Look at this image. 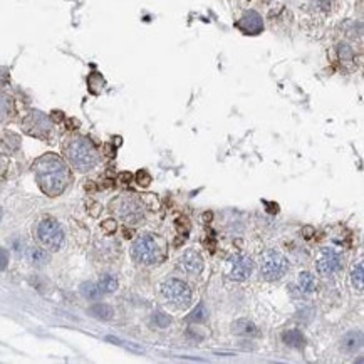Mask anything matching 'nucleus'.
Listing matches in <instances>:
<instances>
[{
  "instance_id": "nucleus-22",
  "label": "nucleus",
  "mask_w": 364,
  "mask_h": 364,
  "mask_svg": "<svg viewBox=\"0 0 364 364\" xmlns=\"http://www.w3.org/2000/svg\"><path fill=\"white\" fill-rule=\"evenodd\" d=\"M14 113V103L7 94L0 93V119L9 118L10 114Z\"/></svg>"
},
{
  "instance_id": "nucleus-4",
  "label": "nucleus",
  "mask_w": 364,
  "mask_h": 364,
  "mask_svg": "<svg viewBox=\"0 0 364 364\" xmlns=\"http://www.w3.org/2000/svg\"><path fill=\"white\" fill-rule=\"evenodd\" d=\"M161 295L176 309H187L192 304V289L180 279H168L160 287Z\"/></svg>"
},
{
  "instance_id": "nucleus-16",
  "label": "nucleus",
  "mask_w": 364,
  "mask_h": 364,
  "mask_svg": "<svg viewBox=\"0 0 364 364\" xmlns=\"http://www.w3.org/2000/svg\"><path fill=\"white\" fill-rule=\"evenodd\" d=\"M27 258L29 262L35 267H42L49 262V254L42 249H29L27 250Z\"/></svg>"
},
{
  "instance_id": "nucleus-28",
  "label": "nucleus",
  "mask_w": 364,
  "mask_h": 364,
  "mask_svg": "<svg viewBox=\"0 0 364 364\" xmlns=\"http://www.w3.org/2000/svg\"><path fill=\"white\" fill-rule=\"evenodd\" d=\"M9 263V254L4 249H0V270H5Z\"/></svg>"
},
{
  "instance_id": "nucleus-15",
  "label": "nucleus",
  "mask_w": 364,
  "mask_h": 364,
  "mask_svg": "<svg viewBox=\"0 0 364 364\" xmlns=\"http://www.w3.org/2000/svg\"><path fill=\"white\" fill-rule=\"evenodd\" d=\"M89 314H91L93 317L101 319V321H109L114 315L113 309H111L108 304H94V305H91V307H89Z\"/></svg>"
},
{
  "instance_id": "nucleus-9",
  "label": "nucleus",
  "mask_w": 364,
  "mask_h": 364,
  "mask_svg": "<svg viewBox=\"0 0 364 364\" xmlns=\"http://www.w3.org/2000/svg\"><path fill=\"white\" fill-rule=\"evenodd\" d=\"M24 129L27 131L29 134L37 136V138H46L51 131V121L46 114L39 113V111H34L30 113L24 121Z\"/></svg>"
},
{
  "instance_id": "nucleus-20",
  "label": "nucleus",
  "mask_w": 364,
  "mask_h": 364,
  "mask_svg": "<svg viewBox=\"0 0 364 364\" xmlns=\"http://www.w3.org/2000/svg\"><path fill=\"white\" fill-rule=\"evenodd\" d=\"M234 332L237 334H242V336H255L257 334V328L254 323H250V321L247 319H240L237 321L234 324Z\"/></svg>"
},
{
  "instance_id": "nucleus-12",
  "label": "nucleus",
  "mask_w": 364,
  "mask_h": 364,
  "mask_svg": "<svg viewBox=\"0 0 364 364\" xmlns=\"http://www.w3.org/2000/svg\"><path fill=\"white\" fill-rule=\"evenodd\" d=\"M121 217L124 218L126 223H140L141 220H143V207L134 202V200H126L123 203V207H121Z\"/></svg>"
},
{
  "instance_id": "nucleus-8",
  "label": "nucleus",
  "mask_w": 364,
  "mask_h": 364,
  "mask_svg": "<svg viewBox=\"0 0 364 364\" xmlns=\"http://www.w3.org/2000/svg\"><path fill=\"white\" fill-rule=\"evenodd\" d=\"M226 272H229L230 279L244 282L252 276V272H254V262H252V258L249 255H235L229 258V268H226Z\"/></svg>"
},
{
  "instance_id": "nucleus-11",
  "label": "nucleus",
  "mask_w": 364,
  "mask_h": 364,
  "mask_svg": "<svg viewBox=\"0 0 364 364\" xmlns=\"http://www.w3.org/2000/svg\"><path fill=\"white\" fill-rule=\"evenodd\" d=\"M180 265L190 276H200L203 272V258L193 249H187L180 258Z\"/></svg>"
},
{
  "instance_id": "nucleus-18",
  "label": "nucleus",
  "mask_w": 364,
  "mask_h": 364,
  "mask_svg": "<svg viewBox=\"0 0 364 364\" xmlns=\"http://www.w3.org/2000/svg\"><path fill=\"white\" fill-rule=\"evenodd\" d=\"M299 287L304 294H312L315 291V279L312 274L300 272L299 274Z\"/></svg>"
},
{
  "instance_id": "nucleus-7",
  "label": "nucleus",
  "mask_w": 364,
  "mask_h": 364,
  "mask_svg": "<svg viewBox=\"0 0 364 364\" xmlns=\"http://www.w3.org/2000/svg\"><path fill=\"white\" fill-rule=\"evenodd\" d=\"M342 267H344V260L332 249H323L315 258V268H317L319 276H323L324 279L334 277L336 274L342 270Z\"/></svg>"
},
{
  "instance_id": "nucleus-19",
  "label": "nucleus",
  "mask_w": 364,
  "mask_h": 364,
  "mask_svg": "<svg viewBox=\"0 0 364 364\" xmlns=\"http://www.w3.org/2000/svg\"><path fill=\"white\" fill-rule=\"evenodd\" d=\"M98 287L101 289L103 294L116 292V289H118V279H116L114 276H109V274H104V276L99 279Z\"/></svg>"
},
{
  "instance_id": "nucleus-27",
  "label": "nucleus",
  "mask_w": 364,
  "mask_h": 364,
  "mask_svg": "<svg viewBox=\"0 0 364 364\" xmlns=\"http://www.w3.org/2000/svg\"><path fill=\"white\" fill-rule=\"evenodd\" d=\"M101 229L104 234H114L116 232V221L114 220H104L101 223Z\"/></svg>"
},
{
  "instance_id": "nucleus-14",
  "label": "nucleus",
  "mask_w": 364,
  "mask_h": 364,
  "mask_svg": "<svg viewBox=\"0 0 364 364\" xmlns=\"http://www.w3.org/2000/svg\"><path fill=\"white\" fill-rule=\"evenodd\" d=\"M282 339H284V342H286L287 346L295 347V349H302L304 344H305V337L302 336V332H300L299 329L286 331L282 334Z\"/></svg>"
},
{
  "instance_id": "nucleus-26",
  "label": "nucleus",
  "mask_w": 364,
  "mask_h": 364,
  "mask_svg": "<svg viewBox=\"0 0 364 364\" xmlns=\"http://www.w3.org/2000/svg\"><path fill=\"white\" fill-rule=\"evenodd\" d=\"M155 323L160 326V328H166V326L170 324V317L165 315L163 312H156L155 314Z\"/></svg>"
},
{
  "instance_id": "nucleus-25",
  "label": "nucleus",
  "mask_w": 364,
  "mask_h": 364,
  "mask_svg": "<svg viewBox=\"0 0 364 364\" xmlns=\"http://www.w3.org/2000/svg\"><path fill=\"white\" fill-rule=\"evenodd\" d=\"M136 183H138L140 187H148V185L151 183V175L146 170L138 171L136 173Z\"/></svg>"
},
{
  "instance_id": "nucleus-5",
  "label": "nucleus",
  "mask_w": 364,
  "mask_h": 364,
  "mask_svg": "<svg viewBox=\"0 0 364 364\" xmlns=\"http://www.w3.org/2000/svg\"><path fill=\"white\" fill-rule=\"evenodd\" d=\"M131 257L134 262L143 263V265H153L160 260V247L158 242L151 235L138 237L133 245H131Z\"/></svg>"
},
{
  "instance_id": "nucleus-29",
  "label": "nucleus",
  "mask_w": 364,
  "mask_h": 364,
  "mask_svg": "<svg viewBox=\"0 0 364 364\" xmlns=\"http://www.w3.org/2000/svg\"><path fill=\"white\" fill-rule=\"evenodd\" d=\"M9 82V71L5 67H0V84Z\"/></svg>"
},
{
  "instance_id": "nucleus-13",
  "label": "nucleus",
  "mask_w": 364,
  "mask_h": 364,
  "mask_svg": "<svg viewBox=\"0 0 364 364\" xmlns=\"http://www.w3.org/2000/svg\"><path fill=\"white\" fill-rule=\"evenodd\" d=\"M341 347L344 352L354 354L362 347V332L361 331H351L341 339Z\"/></svg>"
},
{
  "instance_id": "nucleus-1",
  "label": "nucleus",
  "mask_w": 364,
  "mask_h": 364,
  "mask_svg": "<svg viewBox=\"0 0 364 364\" xmlns=\"http://www.w3.org/2000/svg\"><path fill=\"white\" fill-rule=\"evenodd\" d=\"M35 181L39 188L49 197H57L64 193L71 183V171L62 158L54 153H47L34 163Z\"/></svg>"
},
{
  "instance_id": "nucleus-21",
  "label": "nucleus",
  "mask_w": 364,
  "mask_h": 364,
  "mask_svg": "<svg viewBox=\"0 0 364 364\" xmlns=\"http://www.w3.org/2000/svg\"><path fill=\"white\" fill-rule=\"evenodd\" d=\"M81 294L89 300H96L103 295L101 289L98 287V284H93V282H84L81 286Z\"/></svg>"
},
{
  "instance_id": "nucleus-23",
  "label": "nucleus",
  "mask_w": 364,
  "mask_h": 364,
  "mask_svg": "<svg viewBox=\"0 0 364 364\" xmlns=\"http://www.w3.org/2000/svg\"><path fill=\"white\" fill-rule=\"evenodd\" d=\"M208 315V310L205 307L203 304H198L197 307L192 310V314L188 315V321L190 323H203L205 319H207Z\"/></svg>"
},
{
  "instance_id": "nucleus-10",
  "label": "nucleus",
  "mask_w": 364,
  "mask_h": 364,
  "mask_svg": "<svg viewBox=\"0 0 364 364\" xmlns=\"http://www.w3.org/2000/svg\"><path fill=\"white\" fill-rule=\"evenodd\" d=\"M237 27L247 35H257L263 30V20L255 10H249L240 17V20L237 22Z\"/></svg>"
},
{
  "instance_id": "nucleus-3",
  "label": "nucleus",
  "mask_w": 364,
  "mask_h": 364,
  "mask_svg": "<svg viewBox=\"0 0 364 364\" xmlns=\"http://www.w3.org/2000/svg\"><path fill=\"white\" fill-rule=\"evenodd\" d=\"M35 235L39 244L47 250L56 252V250H61L62 245H64V239H66L64 230H62V226L57 223L54 218L40 220L39 223H37Z\"/></svg>"
},
{
  "instance_id": "nucleus-24",
  "label": "nucleus",
  "mask_w": 364,
  "mask_h": 364,
  "mask_svg": "<svg viewBox=\"0 0 364 364\" xmlns=\"http://www.w3.org/2000/svg\"><path fill=\"white\" fill-rule=\"evenodd\" d=\"M87 86H89V89H91L93 94H98L99 91H101L103 86H104V79L101 77V74H98V72L91 74L87 79Z\"/></svg>"
},
{
  "instance_id": "nucleus-2",
  "label": "nucleus",
  "mask_w": 364,
  "mask_h": 364,
  "mask_svg": "<svg viewBox=\"0 0 364 364\" xmlns=\"http://www.w3.org/2000/svg\"><path fill=\"white\" fill-rule=\"evenodd\" d=\"M66 158L69 160L71 166L76 168L77 171H89L98 165L99 155L98 150L87 138L76 136L71 138L64 146Z\"/></svg>"
},
{
  "instance_id": "nucleus-30",
  "label": "nucleus",
  "mask_w": 364,
  "mask_h": 364,
  "mask_svg": "<svg viewBox=\"0 0 364 364\" xmlns=\"http://www.w3.org/2000/svg\"><path fill=\"white\" fill-rule=\"evenodd\" d=\"M0 220H2V208H0Z\"/></svg>"
},
{
  "instance_id": "nucleus-6",
  "label": "nucleus",
  "mask_w": 364,
  "mask_h": 364,
  "mask_svg": "<svg viewBox=\"0 0 364 364\" xmlns=\"http://www.w3.org/2000/svg\"><path fill=\"white\" fill-rule=\"evenodd\" d=\"M289 260L281 252L267 250L260 257V272L267 281H279L287 274Z\"/></svg>"
},
{
  "instance_id": "nucleus-17",
  "label": "nucleus",
  "mask_w": 364,
  "mask_h": 364,
  "mask_svg": "<svg viewBox=\"0 0 364 364\" xmlns=\"http://www.w3.org/2000/svg\"><path fill=\"white\" fill-rule=\"evenodd\" d=\"M362 267H364V263H362V262H357L356 265L352 267V272H351V284H352V287H354L357 292H362V287H364V272H362Z\"/></svg>"
}]
</instances>
